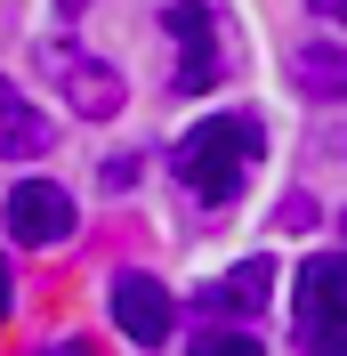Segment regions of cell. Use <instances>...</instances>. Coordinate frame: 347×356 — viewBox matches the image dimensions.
Returning a JSON list of instances; mask_svg holds the SVG:
<instances>
[{
	"mask_svg": "<svg viewBox=\"0 0 347 356\" xmlns=\"http://www.w3.org/2000/svg\"><path fill=\"white\" fill-rule=\"evenodd\" d=\"M266 130L259 113H210V122H194V130L178 138V178H186V195L194 202H235L242 178H251V162H259Z\"/></svg>",
	"mask_w": 347,
	"mask_h": 356,
	"instance_id": "1",
	"label": "cell"
},
{
	"mask_svg": "<svg viewBox=\"0 0 347 356\" xmlns=\"http://www.w3.org/2000/svg\"><path fill=\"white\" fill-rule=\"evenodd\" d=\"M170 41H178V65H170L178 89H218L226 81L235 41H226V24H218L210 0H170Z\"/></svg>",
	"mask_w": 347,
	"mask_h": 356,
	"instance_id": "2",
	"label": "cell"
},
{
	"mask_svg": "<svg viewBox=\"0 0 347 356\" xmlns=\"http://www.w3.org/2000/svg\"><path fill=\"white\" fill-rule=\"evenodd\" d=\"M41 73H49V89H57L73 113H89V122L121 113V73H113V65H97L81 41H49V49H41Z\"/></svg>",
	"mask_w": 347,
	"mask_h": 356,
	"instance_id": "3",
	"label": "cell"
},
{
	"mask_svg": "<svg viewBox=\"0 0 347 356\" xmlns=\"http://www.w3.org/2000/svg\"><path fill=\"white\" fill-rule=\"evenodd\" d=\"M8 235H17V243H65L73 235V195L65 186H49V178H24L17 195H8Z\"/></svg>",
	"mask_w": 347,
	"mask_h": 356,
	"instance_id": "4",
	"label": "cell"
},
{
	"mask_svg": "<svg viewBox=\"0 0 347 356\" xmlns=\"http://www.w3.org/2000/svg\"><path fill=\"white\" fill-rule=\"evenodd\" d=\"M299 324H307V340L347 324V259H307L299 267Z\"/></svg>",
	"mask_w": 347,
	"mask_h": 356,
	"instance_id": "5",
	"label": "cell"
},
{
	"mask_svg": "<svg viewBox=\"0 0 347 356\" xmlns=\"http://www.w3.org/2000/svg\"><path fill=\"white\" fill-rule=\"evenodd\" d=\"M170 291H162V284H153V275H121V284H113V324H121V332H130V340H146V348H153V340H170Z\"/></svg>",
	"mask_w": 347,
	"mask_h": 356,
	"instance_id": "6",
	"label": "cell"
},
{
	"mask_svg": "<svg viewBox=\"0 0 347 356\" xmlns=\"http://www.w3.org/2000/svg\"><path fill=\"white\" fill-rule=\"evenodd\" d=\"M41 146H49L41 106H33L17 81H0V162H24V154H41Z\"/></svg>",
	"mask_w": 347,
	"mask_h": 356,
	"instance_id": "7",
	"label": "cell"
},
{
	"mask_svg": "<svg viewBox=\"0 0 347 356\" xmlns=\"http://www.w3.org/2000/svg\"><path fill=\"white\" fill-rule=\"evenodd\" d=\"M266 284H275V259H242L235 275H218L210 291H202V308H226V316H251L266 300Z\"/></svg>",
	"mask_w": 347,
	"mask_h": 356,
	"instance_id": "8",
	"label": "cell"
},
{
	"mask_svg": "<svg viewBox=\"0 0 347 356\" xmlns=\"http://www.w3.org/2000/svg\"><path fill=\"white\" fill-rule=\"evenodd\" d=\"M299 81L307 89H347V57H323L315 49V57H299Z\"/></svg>",
	"mask_w": 347,
	"mask_h": 356,
	"instance_id": "9",
	"label": "cell"
},
{
	"mask_svg": "<svg viewBox=\"0 0 347 356\" xmlns=\"http://www.w3.org/2000/svg\"><path fill=\"white\" fill-rule=\"evenodd\" d=\"M194 356H266V348H259L251 332H202V340H194Z\"/></svg>",
	"mask_w": 347,
	"mask_h": 356,
	"instance_id": "10",
	"label": "cell"
},
{
	"mask_svg": "<svg viewBox=\"0 0 347 356\" xmlns=\"http://www.w3.org/2000/svg\"><path fill=\"white\" fill-rule=\"evenodd\" d=\"M315 17H331V24H347V0H315Z\"/></svg>",
	"mask_w": 347,
	"mask_h": 356,
	"instance_id": "11",
	"label": "cell"
},
{
	"mask_svg": "<svg viewBox=\"0 0 347 356\" xmlns=\"http://www.w3.org/2000/svg\"><path fill=\"white\" fill-rule=\"evenodd\" d=\"M33 356H89L81 340H57V348H33Z\"/></svg>",
	"mask_w": 347,
	"mask_h": 356,
	"instance_id": "12",
	"label": "cell"
},
{
	"mask_svg": "<svg viewBox=\"0 0 347 356\" xmlns=\"http://www.w3.org/2000/svg\"><path fill=\"white\" fill-rule=\"evenodd\" d=\"M0 316H8V259H0Z\"/></svg>",
	"mask_w": 347,
	"mask_h": 356,
	"instance_id": "13",
	"label": "cell"
}]
</instances>
